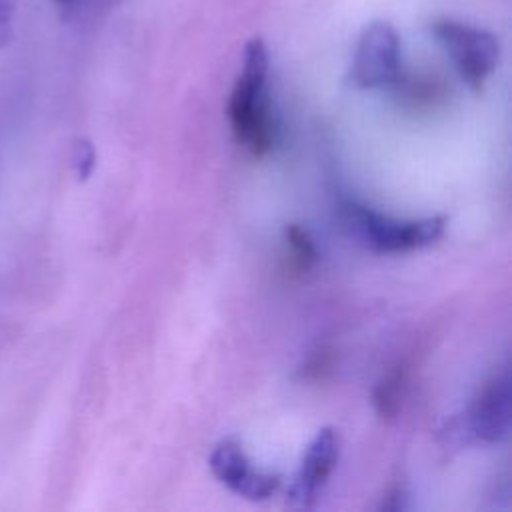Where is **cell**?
Instances as JSON below:
<instances>
[{"mask_svg":"<svg viewBox=\"0 0 512 512\" xmlns=\"http://www.w3.org/2000/svg\"><path fill=\"white\" fill-rule=\"evenodd\" d=\"M346 228L374 252H408L434 244L446 228L444 216L422 220H392L366 206L350 204L344 208Z\"/></svg>","mask_w":512,"mask_h":512,"instance_id":"obj_2","label":"cell"},{"mask_svg":"<svg viewBox=\"0 0 512 512\" xmlns=\"http://www.w3.org/2000/svg\"><path fill=\"white\" fill-rule=\"evenodd\" d=\"M268 74L270 56L264 40H248L242 54V68L228 100V118L236 142L252 156L268 154L276 136Z\"/></svg>","mask_w":512,"mask_h":512,"instance_id":"obj_1","label":"cell"},{"mask_svg":"<svg viewBox=\"0 0 512 512\" xmlns=\"http://www.w3.org/2000/svg\"><path fill=\"white\" fill-rule=\"evenodd\" d=\"M430 30L450 56L460 78L472 90H482L500 60L498 38L476 24L456 18H436Z\"/></svg>","mask_w":512,"mask_h":512,"instance_id":"obj_3","label":"cell"},{"mask_svg":"<svg viewBox=\"0 0 512 512\" xmlns=\"http://www.w3.org/2000/svg\"><path fill=\"white\" fill-rule=\"evenodd\" d=\"M208 464L216 480H220L232 492L254 502L270 498L280 486V476L256 470L242 446L232 438L222 440L212 450Z\"/></svg>","mask_w":512,"mask_h":512,"instance_id":"obj_6","label":"cell"},{"mask_svg":"<svg viewBox=\"0 0 512 512\" xmlns=\"http://www.w3.org/2000/svg\"><path fill=\"white\" fill-rule=\"evenodd\" d=\"M400 390H402V372H392L386 376L376 392H374V404L380 416H394L398 406H400Z\"/></svg>","mask_w":512,"mask_h":512,"instance_id":"obj_9","label":"cell"},{"mask_svg":"<svg viewBox=\"0 0 512 512\" xmlns=\"http://www.w3.org/2000/svg\"><path fill=\"white\" fill-rule=\"evenodd\" d=\"M72 164H74V172L80 180H86L92 174L94 164H96V152H94V146L86 138L76 140Z\"/></svg>","mask_w":512,"mask_h":512,"instance_id":"obj_10","label":"cell"},{"mask_svg":"<svg viewBox=\"0 0 512 512\" xmlns=\"http://www.w3.org/2000/svg\"><path fill=\"white\" fill-rule=\"evenodd\" d=\"M284 238H286V244L290 246L294 266L302 272L310 270L318 260V250H316L310 234L298 224H288L284 228Z\"/></svg>","mask_w":512,"mask_h":512,"instance_id":"obj_8","label":"cell"},{"mask_svg":"<svg viewBox=\"0 0 512 512\" xmlns=\"http://www.w3.org/2000/svg\"><path fill=\"white\" fill-rule=\"evenodd\" d=\"M12 28V4L10 0H0V46L8 42Z\"/></svg>","mask_w":512,"mask_h":512,"instance_id":"obj_11","label":"cell"},{"mask_svg":"<svg viewBox=\"0 0 512 512\" xmlns=\"http://www.w3.org/2000/svg\"><path fill=\"white\" fill-rule=\"evenodd\" d=\"M350 78L360 88L398 84L402 78V44L390 22L374 20L358 36Z\"/></svg>","mask_w":512,"mask_h":512,"instance_id":"obj_5","label":"cell"},{"mask_svg":"<svg viewBox=\"0 0 512 512\" xmlns=\"http://www.w3.org/2000/svg\"><path fill=\"white\" fill-rule=\"evenodd\" d=\"M60 8H64V10H70V8H74V6H78L82 0H54Z\"/></svg>","mask_w":512,"mask_h":512,"instance_id":"obj_12","label":"cell"},{"mask_svg":"<svg viewBox=\"0 0 512 512\" xmlns=\"http://www.w3.org/2000/svg\"><path fill=\"white\" fill-rule=\"evenodd\" d=\"M510 430V382L508 370L502 368L478 390L466 412L448 424V436L470 444H494L508 436Z\"/></svg>","mask_w":512,"mask_h":512,"instance_id":"obj_4","label":"cell"},{"mask_svg":"<svg viewBox=\"0 0 512 512\" xmlns=\"http://www.w3.org/2000/svg\"><path fill=\"white\" fill-rule=\"evenodd\" d=\"M340 454V436L334 428H322L306 446L300 468L288 490L292 506L310 508L332 476Z\"/></svg>","mask_w":512,"mask_h":512,"instance_id":"obj_7","label":"cell"}]
</instances>
